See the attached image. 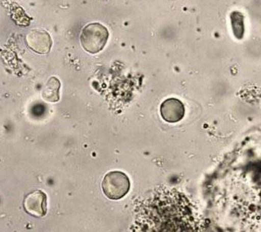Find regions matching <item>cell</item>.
Returning a JSON list of instances; mask_svg holds the SVG:
<instances>
[{
	"mask_svg": "<svg viewBox=\"0 0 261 232\" xmlns=\"http://www.w3.org/2000/svg\"><path fill=\"white\" fill-rule=\"evenodd\" d=\"M135 224L137 231H192L194 219L189 203L181 194L163 191L142 204Z\"/></svg>",
	"mask_w": 261,
	"mask_h": 232,
	"instance_id": "1",
	"label": "cell"
},
{
	"mask_svg": "<svg viewBox=\"0 0 261 232\" xmlns=\"http://www.w3.org/2000/svg\"><path fill=\"white\" fill-rule=\"evenodd\" d=\"M108 39L109 31L99 23H89L82 30L80 36L82 46L88 53L96 54L103 50Z\"/></svg>",
	"mask_w": 261,
	"mask_h": 232,
	"instance_id": "2",
	"label": "cell"
},
{
	"mask_svg": "<svg viewBox=\"0 0 261 232\" xmlns=\"http://www.w3.org/2000/svg\"><path fill=\"white\" fill-rule=\"evenodd\" d=\"M104 195L111 200H120L129 192L130 181L126 173L119 170L110 171L102 183Z\"/></svg>",
	"mask_w": 261,
	"mask_h": 232,
	"instance_id": "3",
	"label": "cell"
},
{
	"mask_svg": "<svg viewBox=\"0 0 261 232\" xmlns=\"http://www.w3.org/2000/svg\"><path fill=\"white\" fill-rule=\"evenodd\" d=\"M25 211L32 217L42 218L47 214V195L41 190L31 192L23 201Z\"/></svg>",
	"mask_w": 261,
	"mask_h": 232,
	"instance_id": "4",
	"label": "cell"
},
{
	"mask_svg": "<svg viewBox=\"0 0 261 232\" xmlns=\"http://www.w3.org/2000/svg\"><path fill=\"white\" fill-rule=\"evenodd\" d=\"M185 113V105L181 101L174 98L167 99L161 105V115L167 122L177 123L181 121Z\"/></svg>",
	"mask_w": 261,
	"mask_h": 232,
	"instance_id": "5",
	"label": "cell"
},
{
	"mask_svg": "<svg viewBox=\"0 0 261 232\" xmlns=\"http://www.w3.org/2000/svg\"><path fill=\"white\" fill-rule=\"evenodd\" d=\"M60 88H61V83L58 79L51 77L44 89L43 99L47 102H53V103L58 102L60 99Z\"/></svg>",
	"mask_w": 261,
	"mask_h": 232,
	"instance_id": "6",
	"label": "cell"
}]
</instances>
